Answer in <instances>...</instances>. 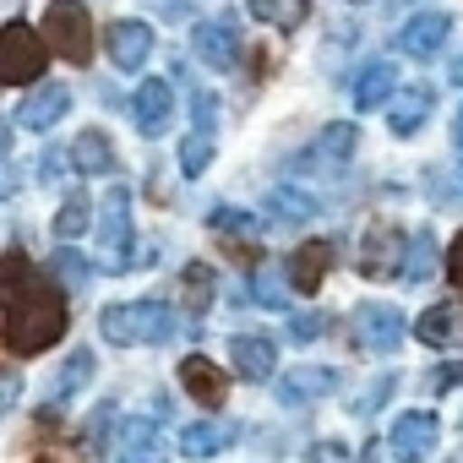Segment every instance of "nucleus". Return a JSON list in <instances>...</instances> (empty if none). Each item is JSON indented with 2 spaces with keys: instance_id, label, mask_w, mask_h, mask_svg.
Instances as JSON below:
<instances>
[{
  "instance_id": "1",
  "label": "nucleus",
  "mask_w": 463,
  "mask_h": 463,
  "mask_svg": "<svg viewBox=\"0 0 463 463\" xmlns=\"http://www.w3.org/2000/svg\"><path fill=\"white\" fill-rule=\"evenodd\" d=\"M0 289H6V349L17 360L44 354L50 344H61L66 300H61V289H50L44 279L28 273L23 251H6V262H0Z\"/></svg>"
},
{
  "instance_id": "2",
  "label": "nucleus",
  "mask_w": 463,
  "mask_h": 463,
  "mask_svg": "<svg viewBox=\"0 0 463 463\" xmlns=\"http://www.w3.org/2000/svg\"><path fill=\"white\" fill-rule=\"evenodd\" d=\"M99 327L120 349H131V344H164L175 333V311L164 300H131V306H109L99 317Z\"/></svg>"
},
{
  "instance_id": "3",
  "label": "nucleus",
  "mask_w": 463,
  "mask_h": 463,
  "mask_svg": "<svg viewBox=\"0 0 463 463\" xmlns=\"http://www.w3.org/2000/svg\"><path fill=\"white\" fill-rule=\"evenodd\" d=\"M44 44L61 61L88 66V55H93V23H88L82 0H50V6H44Z\"/></svg>"
},
{
  "instance_id": "4",
  "label": "nucleus",
  "mask_w": 463,
  "mask_h": 463,
  "mask_svg": "<svg viewBox=\"0 0 463 463\" xmlns=\"http://www.w3.org/2000/svg\"><path fill=\"white\" fill-rule=\"evenodd\" d=\"M44 39L28 28V23H6L0 28V82H12V88H28L44 77Z\"/></svg>"
},
{
  "instance_id": "5",
  "label": "nucleus",
  "mask_w": 463,
  "mask_h": 463,
  "mask_svg": "<svg viewBox=\"0 0 463 463\" xmlns=\"http://www.w3.org/2000/svg\"><path fill=\"white\" fill-rule=\"evenodd\" d=\"M99 246H104L109 273H126V268H131V191H126V185H115V191L104 196Z\"/></svg>"
},
{
  "instance_id": "6",
  "label": "nucleus",
  "mask_w": 463,
  "mask_h": 463,
  "mask_svg": "<svg viewBox=\"0 0 463 463\" xmlns=\"http://www.w3.org/2000/svg\"><path fill=\"white\" fill-rule=\"evenodd\" d=\"M354 338L365 354H392L403 344V311L398 306H382V300H365L354 311Z\"/></svg>"
},
{
  "instance_id": "7",
  "label": "nucleus",
  "mask_w": 463,
  "mask_h": 463,
  "mask_svg": "<svg viewBox=\"0 0 463 463\" xmlns=\"http://www.w3.org/2000/svg\"><path fill=\"white\" fill-rule=\"evenodd\" d=\"M191 50H196V61H202V66H213V71H235V66H241V28H235V17L196 23Z\"/></svg>"
},
{
  "instance_id": "8",
  "label": "nucleus",
  "mask_w": 463,
  "mask_h": 463,
  "mask_svg": "<svg viewBox=\"0 0 463 463\" xmlns=\"http://www.w3.org/2000/svg\"><path fill=\"white\" fill-rule=\"evenodd\" d=\"M436 436H441L436 414H425V409H409V414H398V420H392V436H387V447H392V458H398V463H425V458L436 452Z\"/></svg>"
},
{
  "instance_id": "9",
  "label": "nucleus",
  "mask_w": 463,
  "mask_h": 463,
  "mask_svg": "<svg viewBox=\"0 0 463 463\" xmlns=\"http://www.w3.org/2000/svg\"><path fill=\"white\" fill-rule=\"evenodd\" d=\"M403 268V235L392 223H371L360 241V273L365 279H392Z\"/></svg>"
},
{
  "instance_id": "10",
  "label": "nucleus",
  "mask_w": 463,
  "mask_h": 463,
  "mask_svg": "<svg viewBox=\"0 0 463 463\" xmlns=\"http://www.w3.org/2000/svg\"><path fill=\"white\" fill-rule=\"evenodd\" d=\"M229 360H235V371L246 382H268L279 371V344L262 338V333H235L229 338Z\"/></svg>"
},
{
  "instance_id": "11",
  "label": "nucleus",
  "mask_w": 463,
  "mask_h": 463,
  "mask_svg": "<svg viewBox=\"0 0 463 463\" xmlns=\"http://www.w3.org/2000/svg\"><path fill=\"white\" fill-rule=\"evenodd\" d=\"M447 33H452V17L447 12H414L409 23H403V33H398V44H403V55H436L441 44H447Z\"/></svg>"
},
{
  "instance_id": "12",
  "label": "nucleus",
  "mask_w": 463,
  "mask_h": 463,
  "mask_svg": "<svg viewBox=\"0 0 463 463\" xmlns=\"http://www.w3.org/2000/svg\"><path fill=\"white\" fill-rule=\"evenodd\" d=\"M104 44H109V61H115L120 71H137V66L153 55V28H147V23H109Z\"/></svg>"
},
{
  "instance_id": "13",
  "label": "nucleus",
  "mask_w": 463,
  "mask_h": 463,
  "mask_svg": "<svg viewBox=\"0 0 463 463\" xmlns=\"http://www.w3.org/2000/svg\"><path fill=\"white\" fill-rule=\"evenodd\" d=\"M180 387H185L196 403L218 409V403H223V392H229V376H223L207 354H185V360H180Z\"/></svg>"
},
{
  "instance_id": "14",
  "label": "nucleus",
  "mask_w": 463,
  "mask_h": 463,
  "mask_svg": "<svg viewBox=\"0 0 463 463\" xmlns=\"http://www.w3.org/2000/svg\"><path fill=\"white\" fill-rule=\"evenodd\" d=\"M120 463H169V441L153 420H126L120 425Z\"/></svg>"
},
{
  "instance_id": "15",
  "label": "nucleus",
  "mask_w": 463,
  "mask_h": 463,
  "mask_svg": "<svg viewBox=\"0 0 463 463\" xmlns=\"http://www.w3.org/2000/svg\"><path fill=\"white\" fill-rule=\"evenodd\" d=\"M354 142H360V131H354L349 120H338V126H327V131L311 142V153H306L300 164H311V169H344V164L354 158Z\"/></svg>"
},
{
  "instance_id": "16",
  "label": "nucleus",
  "mask_w": 463,
  "mask_h": 463,
  "mask_svg": "<svg viewBox=\"0 0 463 463\" xmlns=\"http://www.w3.org/2000/svg\"><path fill=\"white\" fill-rule=\"evenodd\" d=\"M131 115H137V126H142L147 137H158V131L169 126V115H175V93H169V82H142L137 99H131Z\"/></svg>"
},
{
  "instance_id": "17",
  "label": "nucleus",
  "mask_w": 463,
  "mask_h": 463,
  "mask_svg": "<svg viewBox=\"0 0 463 463\" xmlns=\"http://www.w3.org/2000/svg\"><path fill=\"white\" fill-rule=\"evenodd\" d=\"M66 109H71V93H66L61 82H44V88H39L33 99H23L17 120H23L28 131H50V126H55V120L66 115Z\"/></svg>"
},
{
  "instance_id": "18",
  "label": "nucleus",
  "mask_w": 463,
  "mask_h": 463,
  "mask_svg": "<svg viewBox=\"0 0 463 463\" xmlns=\"http://www.w3.org/2000/svg\"><path fill=\"white\" fill-rule=\"evenodd\" d=\"M327 268H333V246H327V241H306V246L289 257V284L306 289V295H317L322 279H327Z\"/></svg>"
},
{
  "instance_id": "19",
  "label": "nucleus",
  "mask_w": 463,
  "mask_h": 463,
  "mask_svg": "<svg viewBox=\"0 0 463 463\" xmlns=\"http://www.w3.org/2000/svg\"><path fill=\"white\" fill-rule=\"evenodd\" d=\"M338 387V371H327V365H300V371H289L284 382H279V398L284 403H311V398H327Z\"/></svg>"
},
{
  "instance_id": "20",
  "label": "nucleus",
  "mask_w": 463,
  "mask_h": 463,
  "mask_svg": "<svg viewBox=\"0 0 463 463\" xmlns=\"http://www.w3.org/2000/svg\"><path fill=\"white\" fill-rule=\"evenodd\" d=\"M430 88H403L398 99H392V109H387V126H392V137H414L420 126H425V115H430Z\"/></svg>"
},
{
  "instance_id": "21",
  "label": "nucleus",
  "mask_w": 463,
  "mask_h": 463,
  "mask_svg": "<svg viewBox=\"0 0 463 463\" xmlns=\"http://www.w3.org/2000/svg\"><path fill=\"white\" fill-rule=\"evenodd\" d=\"M414 333H420V344H430V349H447V344H458L463 338V311L447 300V306H430L420 322H414Z\"/></svg>"
},
{
  "instance_id": "22",
  "label": "nucleus",
  "mask_w": 463,
  "mask_h": 463,
  "mask_svg": "<svg viewBox=\"0 0 463 463\" xmlns=\"http://www.w3.org/2000/svg\"><path fill=\"white\" fill-rule=\"evenodd\" d=\"M229 441H235V425H223V420H196V425L180 430V452H185V458H213V452H223Z\"/></svg>"
},
{
  "instance_id": "23",
  "label": "nucleus",
  "mask_w": 463,
  "mask_h": 463,
  "mask_svg": "<svg viewBox=\"0 0 463 463\" xmlns=\"http://www.w3.org/2000/svg\"><path fill=\"white\" fill-rule=\"evenodd\" d=\"M392 93H398V71H392L387 61H376V66H365L360 82H354V109H382Z\"/></svg>"
},
{
  "instance_id": "24",
  "label": "nucleus",
  "mask_w": 463,
  "mask_h": 463,
  "mask_svg": "<svg viewBox=\"0 0 463 463\" xmlns=\"http://www.w3.org/2000/svg\"><path fill=\"white\" fill-rule=\"evenodd\" d=\"M71 164H77L82 175H109V169H115L109 137H104V131H82V137L71 142Z\"/></svg>"
},
{
  "instance_id": "25",
  "label": "nucleus",
  "mask_w": 463,
  "mask_h": 463,
  "mask_svg": "<svg viewBox=\"0 0 463 463\" xmlns=\"http://www.w3.org/2000/svg\"><path fill=\"white\" fill-rule=\"evenodd\" d=\"M180 306H185V317H202L213 306V268L207 262H191L180 273Z\"/></svg>"
},
{
  "instance_id": "26",
  "label": "nucleus",
  "mask_w": 463,
  "mask_h": 463,
  "mask_svg": "<svg viewBox=\"0 0 463 463\" xmlns=\"http://www.w3.org/2000/svg\"><path fill=\"white\" fill-rule=\"evenodd\" d=\"M251 12H257L262 23H273V28L295 33V28L306 23V12H311V0H251Z\"/></svg>"
},
{
  "instance_id": "27",
  "label": "nucleus",
  "mask_w": 463,
  "mask_h": 463,
  "mask_svg": "<svg viewBox=\"0 0 463 463\" xmlns=\"http://www.w3.org/2000/svg\"><path fill=\"white\" fill-rule=\"evenodd\" d=\"M268 207H273L279 218H289V223L317 218V196H306V191H295V185H273V191H268Z\"/></svg>"
},
{
  "instance_id": "28",
  "label": "nucleus",
  "mask_w": 463,
  "mask_h": 463,
  "mask_svg": "<svg viewBox=\"0 0 463 463\" xmlns=\"http://www.w3.org/2000/svg\"><path fill=\"white\" fill-rule=\"evenodd\" d=\"M436 273V235H430V229H420V235L409 241V262H403V279L409 284H425Z\"/></svg>"
},
{
  "instance_id": "29",
  "label": "nucleus",
  "mask_w": 463,
  "mask_h": 463,
  "mask_svg": "<svg viewBox=\"0 0 463 463\" xmlns=\"http://www.w3.org/2000/svg\"><path fill=\"white\" fill-rule=\"evenodd\" d=\"M55 235H61V241L88 235V196H82V191H71V196L61 202V213H55Z\"/></svg>"
},
{
  "instance_id": "30",
  "label": "nucleus",
  "mask_w": 463,
  "mask_h": 463,
  "mask_svg": "<svg viewBox=\"0 0 463 463\" xmlns=\"http://www.w3.org/2000/svg\"><path fill=\"white\" fill-rule=\"evenodd\" d=\"M88 376H93V354H88V349H77V354L66 360V371L55 376V403H66V398H71Z\"/></svg>"
},
{
  "instance_id": "31",
  "label": "nucleus",
  "mask_w": 463,
  "mask_h": 463,
  "mask_svg": "<svg viewBox=\"0 0 463 463\" xmlns=\"http://www.w3.org/2000/svg\"><path fill=\"white\" fill-rule=\"evenodd\" d=\"M207 223H213V235H257V229H262L251 213H235V207H213Z\"/></svg>"
},
{
  "instance_id": "32",
  "label": "nucleus",
  "mask_w": 463,
  "mask_h": 463,
  "mask_svg": "<svg viewBox=\"0 0 463 463\" xmlns=\"http://www.w3.org/2000/svg\"><path fill=\"white\" fill-rule=\"evenodd\" d=\"M207 164H213V137H207V131L185 137V142H180V169H185V175H202Z\"/></svg>"
},
{
  "instance_id": "33",
  "label": "nucleus",
  "mask_w": 463,
  "mask_h": 463,
  "mask_svg": "<svg viewBox=\"0 0 463 463\" xmlns=\"http://www.w3.org/2000/svg\"><path fill=\"white\" fill-rule=\"evenodd\" d=\"M257 300L262 306H289V289H284L279 268H257Z\"/></svg>"
},
{
  "instance_id": "34",
  "label": "nucleus",
  "mask_w": 463,
  "mask_h": 463,
  "mask_svg": "<svg viewBox=\"0 0 463 463\" xmlns=\"http://www.w3.org/2000/svg\"><path fill=\"white\" fill-rule=\"evenodd\" d=\"M50 268H55V273H61L71 289H82V284H88V273H93V268H88L77 251H55V262H50Z\"/></svg>"
},
{
  "instance_id": "35",
  "label": "nucleus",
  "mask_w": 463,
  "mask_h": 463,
  "mask_svg": "<svg viewBox=\"0 0 463 463\" xmlns=\"http://www.w3.org/2000/svg\"><path fill=\"white\" fill-rule=\"evenodd\" d=\"M306 463H354V452L344 441H317V447H306Z\"/></svg>"
},
{
  "instance_id": "36",
  "label": "nucleus",
  "mask_w": 463,
  "mask_h": 463,
  "mask_svg": "<svg viewBox=\"0 0 463 463\" xmlns=\"http://www.w3.org/2000/svg\"><path fill=\"white\" fill-rule=\"evenodd\" d=\"M191 115H196V131H213L218 126V104H213V93H191Z\"/></svg>"
},
{
  "instance_id": "37",
  "label": "nucleus",
  "mask_w": 463,
  "mask_h": 463,
  "mask_svg": "<svg viewBox=\"0 0 463 463\" xmlns=\"http://www.w3.org/2000/svg\"><path fill=\"white\" fill-rule=\"evenodd\" d=\"M289 333L306 344V338H322V333H327V322H322L317 311H306V317H295V322H289Z\"/></svg>"
},
{
  "instance_id": "38",
  "label": "nucleus",
  "mask_w": 463,
  "mask_h": 463,
  "mask_svg": "<svg viewBox=\"0 0 463 463\" xmlns=\"http://www.w3.org/2000/svg\"><path fill=\"white\" fill-rule=\"evenodd\" d=\"M39 463H88V458H82L77 447H61V441H44V447H39Z\"/></svg>"
},
{
  "instance_id": "39",
  "label": "nucleus",
  "mask_w": 463,
  "mask_h": 463,
  "mask_svg": "<svg viewBox=\"0 0 463 463\" xmlns=\"http://www.w3.org/2000/svg\"><path fill=\"white\" fill-rule=\"evenodd\" d=\"M147 6H153L164 23H185V17H191V0H147Z\"/></svg>"
},
{
  "instance_id": "40",
  "label": "nucleus",
  "mask_w": 463,
  "mask_h": 463,
  "mask_svg": "<svg viewBox=\"0 0 463 463\" xmlns=\"http://www.w3.org/2000/svg\"><path fill=\"white\" fill-rule=\"evenodd\" d=\"M452 382H463V360H452V365H441V371H430V387H436V392H447Z\"/></svg>"
},
{
  "instance_id": "41",
  "label": "nucleus",
  "mask_w": 463,
  "mask_h": 463,
  "mask_svg": "<svg viewBox=\"0 0 463 463\" xmlns=\"http://www.w3.org/2000/svg\"><path fill=\"white\" fill-rule=\"evenodd\" d=\"M447 279L463 289V235H458V241H452V251H447Z\"/></svg>"
},
{
  "instance_id": "42",
  "label": "nucleus",
  "mask_w": 463,
  "mask_h": 463,
  "mask_svg": "<svg viewBox=\"0 0 463 463\" xmlns=\"http://www.w3.org/2000/svg\"><path fill=\"white\" fill-rule=\"evenodd\" d=\"M387 392H392V376H382V382H376V387H371V392L360 398V414H371V409H376V403H382Z\"/></svg>"
},
{
  "instance_id": "43",
  "label": "nucleus",
  "mask_w": 463,
  "mask_h": 463,
  "mask_svg": "<svg viewBox=\"0 0 463 463\" xmlns=\"http://www.w3.org/2000/svg\"><path fill=\"white\" fill-rule=\"evenodd\" d=\"M452 82H458V88H463V55H458V61H452Z\"/></svg>"
},
{
  "instance_id": "44",
  "label": "nucleus",
  "mask_w": 463,
  "mask_h": 463,
  "mask_svg": "<svg viewBox=\"0 0 463 463\" xmlns=\"http://www.w3.org/2000/svg\"><path fill=\"white\" fill-rule=\"evenodd\" d=\"M452 137H458V147H463V109H458V126H452Z\"/></svg>"
},
{
  "instance_id": "45",
  "label": "nucleus",
  "mask_w": 463,
  "mask_h": 463,
  "mask_svg": "<svg viewBox=\"0 0 463 463\" xmlns=\"http://www.w3.org/2000/svg\"><path fill=\"white\" fill-rule=\"evenodd\" d=\"M354 6H360V0H354Z\"/></svg>"
}]
</instances>
